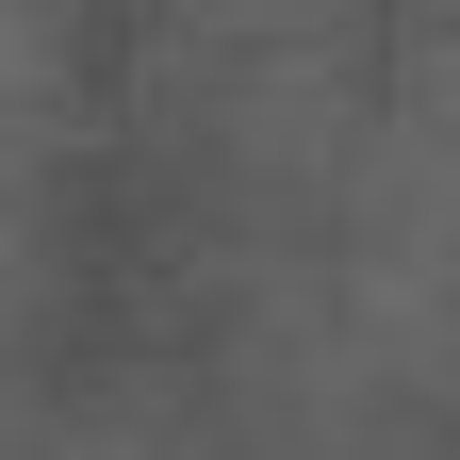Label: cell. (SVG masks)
Here are the masks:
<instances>
[{
    "mask_svg": "<svg viewBox=\"0 0 460 460\" xmlns=\"http://www.w3.org/2000/svg\"><path fill=\"white\" fill-rule=\"evenodd\" d=\"M0 460H17V444H0Z\"/></svg>",
    "mask_w": 460,
    "mask_h": 460,
    "instance_id": "2",
    "label": "cell"
},
{
    "mask_svg": "<svg viewBox=\"0 0 460 460\" xmlns=\"http://www.w3.org/2000/svg\"><path fill=\"white\" fill-rule=\"evenodd\" d=\"M66 115H83V17L66 0H0V198L66 148Z\"/></svg>",
    "mask_w": 460,
    "mask_h": 460,
    "instance_id": "1",
    "label": "cell"
}]
</instances>
